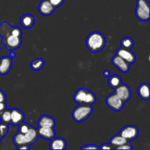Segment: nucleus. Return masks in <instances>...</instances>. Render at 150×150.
Returning a JSON list of instances; mask_svg holds the SVG:
<instances>
[{"label":"nucleus","instance_id":"72a5a7b5","mask_svg":"<svg viewBox=\"0 0 150 150\" xmlns=\"http://www.w3.org/2000/svg\"><path fill=\"white\" fill-rule=\"evenodd\" d=\"M17 149L21 150V149H26V150H29L30 149V145H27V144H22L20 145V146H17Z\"/></svg>","mask_w":150,"mask_h":150},{"label":"nucleus","instance_id":"ddd939ff","mask_svg":"<svg viewBox=\"0 0 150 150\" xmlns=\"http://www.w3.org/2000/svg\"><path fill=\"white\" fill-rule=\"evenodd\" d=\"M38 130V137L46 140H51L53 138L55 137V130L54 127H38L37 128Z\"/></svg>","mask_w":150,"mask_h":150},{"label":"nucleus","instance_id":"f3484780","mask_svg":"<svg viewBox=\"0 0 150 150\" xmlns=\"http://www.w3.org/2000/svg\"><path fill=\"white\" fill-rule=\"evenodd\" d=\"M35 18L31 14H24L20 19V23L24 29H31L35 24Z\"/></svg>","mask_w":150,"mask_h":150},{"label":"nucleus","instance_id":"393cba45","mask_svg":"<svg viewBox=\"0 0 150 150\" xmlns=\"http://www.w3.org/2000/svg\"><path fill=\"white\" fill-rule=\"evenodd\" d=\"M31 127L32 126L29 125V124H27V123H23V122L20 125H18V132L24 134V133H26L31 128Z\"/></svg>","mask_w":150,"mask_h":150},{"label":"nucleus","instance_id":"f03ea898","mask_svg":"<svg viewBox=\"0 0 150 150\" xmlns=\"http://www.w3.org/2000/svg\"><path fill=\"white\" fill-rule=\"evenodd\" d=\"M106 45L105 36L99 32H93L89 34L86 39V45L92 53H98L103 49Z\"/></svg>","mask_w":150,"mask_h":150},{"label":"nucleus","instance_id":"7c9ffc66","mask_svg":"<svg viewBox=\"0 0 150 150\" xmlns=\"http://www.w3.org/2000/svg\"><path fill=\"white\" fill-rule=\"evenodd\" d=\"M6 102V95L4 91L0 89V103Z\"/></svg>","mask_w":150,"mask_h":150},{"label":"nucleus","instance_id":"39448f33","mask_svg":"<svg viewBox=\"0 0 150 150\" xmlns=\"http://www.w3.org/2000/svg\"><path fill=\"white\" fill-rule=\"evenodd\" d=\"M136 16L142 22L149 20V3L147 0H137Z\"/></svg>","mask_w":150,"mask_h":150},{"label":"nucleus","instance_id":"a878e982","mask_svg":"<svg viewBox=\"0 0 150 150\" xmlns=\"http://www.w3.org/2000/svg\"><path fill=\"white\" fill-rule=\"evenodd\" d=\"M8 130H9L8 124L1 122H0V135L1 136V137L3 138L4 136H5L6 135H7Z\"/></svg>","mask_w":150,"mask_h":150},{"label":"nucleus","instance_id":"2f4dec72","mask_svg":"<svg viewBox=\"0 0 150 150\" xmlns=\"http://www.w3.org/2000/svg\"><path fill=\"white\" fill-rule=\"evenodd\" d=\"M99 149H112V147L110 145V144H103L100 146L99 147Z\"/></svg>","mask_w":150,"mask_h":150},{"label":"nucleus","instance_id":"c9c22d12","mask_svg":"<svg viewBox=\"0 0 150 150\" xmlns=\"http://www.w3.org/2000/svg\"><path fill=\"white\" fill-rule=\"evenodd\" d=\"M10 57H11L12 59L14 58V57H16V53H14V52H13V51H10Z\"/></svg>","mask_w":150,"mask_h":150},{"label":"nucleus","instance_id":"a211bd4d","mask_svg":"<svg viewBox=\"0 0 150 150\" xmlns=\"http://www.w3.org/2000/svg\"><path fill=\"white\" fill-rule=\"evenodd\" d=\"M38 127H55V120L54 118L48 115H42L40 117L38 120Z\"/></svg>","mask_w":150,"mask_h":150},{"label":"nucleus","instance_id":"2eb2a0df","mask_svg":"<svg viewBox=\"0 0 150 150\" xmlns=\"http://www.w3.org/2000/svg\"><path fill=\"white\" fill-rule=\"evenodd\" d=\"M11 111V122L10 124L13 125H18L24 120V114L21 110L18 108H13Z\"/></svg>","mask_w":150,"mask_h":150},{"label":"nucleus","instance_id":"20e7f679","mask_svg":"<svg viewBox=\"0 0 150 150\" xmlns=\"http://www.w3.org/2000/svg\"><path fill=\"white\" fill-rule=\"evenodd\" d=\"M93 111L92 105H79L72 111V117L76 122H82L85 121Z\"/></svg>","mask_w":150,"mask_h":150},{"label":"nucleus","instance_id":"b1692460","mask_svg":"<svg viewBox=\"0 0 150 150\" xmlns=\"http://www.w3.org/2000/svg\"><path fill=\"white\" fill-rule=\"evenodd\" d=\"M0 120L2 122L10 124L11 122V111L10 110L6 109L0 114Z\"/></svg>","mask_w":150,"mask_h":150},{"label":"nucleus","instance_id":"7ed1b4c3","mask_svg":"<svg viewBox=\"0 0 150 150\" xmlns=\"http://www.w3.org/2000/svg\"><path fill=\"white\" fill-rule=\"evenodd\" d=\"M73 100L79 105H93L96 102V96L86 88H81L76 92Z\"/></svg>","mask_w":150,"mask_h":150},{"label":"nucleus","instance_id":"6e6552de","mask_svg":"<svg viewBox=\"0 0 150 150\" xmlns=\"http://www.w3.org/2000/svg\"><path fill=\"white\" fill-rule=\"evenodd\" d=\"M117 55L122 58L123 59L125 60L127 62L131 64L136 62V57L134 53L131 51V49H127L124 48H120L117 51Z\"/></svg>","mask_w":150,"mask_h":150},{"label":"nucleus","instance_id":"0eeeda50","mask_svg":"<svg viewBox=\"0 0 150 150\" xmlns=\"http://www.w3.org/2000/svg\"><path fill=\"white\" fill-rule=\"evenodd\" d=\"M139 133V129L135 125H127L120 130L119 134L125 139L127 142L135 140L138 137Z\"/></svg>","mask_w":150,"mask_h":150},{"label":"nucleus","instance_id":"6ab92c4d","mask_svg":"<svg viewBox=\"0 0 150 150\" xmlns=\"http://www.w3.org/2000/svg\"><path fill=\"white\" fill-rule=\"evenodd\" d=\"M138 94L142 100H149V84L143 83L138 87Z\"/></svg>","mask_w":150,"mask_h":150},{"label":"nucleus","instance_id":"cd10ccee","mask_svg":"<svg viewBox=\"0 0 150 150\" xmlns=\"http://www.w3.org/2000/svg\"><path fill=\"white\" fill-rule=\"evenodd\" d=\"M49 1L56 9L57 7H59L64 3V0H49Z\"/></svg>","mask_w":150,"mask_h":150},{"label":"nucleus","instance_id":"1a4fd4ad","mask_svg":"<svg viewBox=\"0 0 150 150\" xmlns=\"http://www.w3.org/2000/svg\"><path fill=\"white\" fill-rule=\"evenodd\" d=\"M114 90H115L114 93L124 102L129 100L131 98V90L127 85L122 83Z\"/></svg>","mask_w":150,"mask_h":150},{"label":"nucleus","instance_id":"c85d7f7f","mask_svg":"<svg viewBox=\"0 0 150 150\" xmlns=\"http://www.w3.org/2000/svg\"><path fill=\"white\" fill-rule=\"evenodd\" d=\"M133 146L130 144V142H127V143L124 144L122 146H119V147L117 148V149H133Z\"/></svg>","mask_w":150,"mask_h":150},{"label":"nucleus","instance_id":"473e14b6","mask_svg":"<svg viewBox=\"0 0 150 150\" xmlns=\"http://www.w3.org/2000/svg\"><path fill=\"white\" fill-rule=\"evenodd\" d=\"M7 109V104L6 102L0 103V114L3 112L4 111Z\"/></svg>","mask_w":150,"mask_h":150},{"label":"nucleus","instance_id":"dca6fc26","mask_svg":"<svg viewBox=\"0 0 150 150\" xmlns=\"http://www.w3.org/2000/svg\"><path fill=\"white\" fill-rule=\"evenodd\" d=\"M66 146H67V143H66V141L64 139L60 137H54L51 140L49 149L64 150L66 149Z\"/></svg>","mask_w":150,"mask_h":150},{"label":"nucleus","instance_id":"bb28decb","mask_svg":"<svg viewBox=\"0 0 150 150\" xmlns=\"http://www.w3.org/2000/svg\"><path fill=\"white\" fill-rule=\"evenodd\" d=\"M12 34L15 36L22 37V31L18 26H13L12 27Z\"/></svg>","mask_w":150,"mask_h":150},{"label":"nucleus","instance_id":"c756f323","mask_svg":"<svg viewBox=\"0 0 150 150\" xmlns=\"http://www.w3.org/2000/svg\"><path fill=\"white\" fill-rule=\"evenodd\" d=\"M81 149H98L99 147L95 144H87L81 148Z\"/></svg>","mask_w":150,"mask_h":150},{"label":"nucleus","instance_id":"4468645a","mask_svg":"<svg viewBox=\"0 0 150 150\" xmlns=\"http://www.w3.org/2000/svg\"><path fill=\"white\" fill-rule=\"evenodd\" d=\"M38 134L36 128L31 127V128L23 134V143L24 144L31 145L33 144L38 140Z\"/></svg>","mask_w":150,"mask_h":150},{"label":"nucleus","instance_id":"4be33fe9","mask_svg":"<svg viewBox=\"0 0 150 150\" xmlns=\"http://www.w3.org/2000/svg\"><path fill=\"white\" fill-rule=\"evenodd\" d=\"M44 60L42 59H35L31 62V68L34 71H39L43 67Z\"/></svg>","mask_w":150,"mask_h":150},{"label":"nucleus","instance_id":"f257e3e1","mask_svg":"<svg viewBox=\"0 0 150 150\" xmlns=\"http://www.w3.org/2000/svg\"><path fill=\"white\" fill-rule=\"evenodd\" d=\"M12 27L7 22L3 21L0 24V37L1 42L7 50L13 51L17 49L22 43V37L15 36L12 34Z\"/></svg>","mask_w":150,"mask_h":150},{"label":"nucleus","instance_id":"f704fd0d","mask_svg":"<svg viewBox=\"0 0 150 150\" xmlns=\"http://www.w3.org/2000/svg\"><path fill=\"white\" fill-rule=\"evenodd\" d=\"M103 75L104 77L108 78L110 76H111V72L108 70H104L103 73Z\"/></svg>","mask_w":150,"mask_h":150},{"label":"nucleus","instance_id":"423d86ee","mask_svg":"<svg viewBox=\"0 0 150 150\" xmlns=\"http://www.w3.org/2000/svg\"><path fill=\"white\" fill-rule=\"evenodd\" d=\"M106 105L114 111H120L123 108L125 105L124 101L122 100L115 93L108 95L105 99Z\"/></svg>","mask_w":150,"mask_h":150},{"label":"nucleus","instance_id":"f8f14e48","mask_svg":"<svg viewBox=\"0 0 150 150\" xmlns=\"http://www.w3.org/2000/svg\"><path fill=\"white\" fill-rule=\"evenodd\" d=\"M13 66V60L10 57L0 58V75L5 76L10 71Z\"/></svg>","mask_w":150,"mask_h":150},{"label":"nucleus","instance_id":"9b49d317","mask_svg":"<svg viewBox=\"0 0 150 150\" xmlns=\"http://www.w3.org/2000/svg\"><path fill=\"white\" fill-rule=\"evenodd\" d=\"M112 64L118 69L119 70H120L122 73H127L130 70V65L128 62L125 61V60L123 59L122 58H121L120 57H119L118 55H114L113 57L112 60Z\"/></svg>","mask_w":150,"mask_h":150},{"label":"nucleus","instance_id":"aec40b11","mask_svg":"<svg viewBox=\"0 0 150 150\" xmlns=\"http://www.w3.org/2000/svg\"><path fill=\"white\" fill-rule=\"evenodd\" d=\"M127 142H128L125 139H124L122 136L118 134L115 135V136L111 138V140H110V145L112 147V149H117V147L122 146V145L127 143Z\"/></svg>","mask_w":150,"mask_h":150},{"label":"nucleus","instance_id":"9d476101","mask_svg":"<svg viewBox=\"0 0 150 150\" xmlns=\"http://www.w3.org/2000/svg\"><path fill=\"white\" fill-rule=\"evenodd\" d=\"M54 10L55 7L51 4L49 0H42L38 5V11L43 16H51Z\"/></svg>","mask_w":150,"mask_h":150},{"label":"nucleus","instance_id":"5701e85b","mask_svg":"<svg viewBox=\"0 0 150 150\" xmlns=\"http://www.w3.org/2000/svg\"><path fill=\"white\" fill-rule=\"evenodd\" d=\"M122 48H127V49H131L134 45V41L130 37H125L123 39H122L120 42Z\"/></svg>","mask_w":150,"mask_h":150},{"label":"nucleus","instance_id":"412c9836","mask_svg":"<svg viewBox=\"0 0 150 150\" xmlns=\"http://www.w3.org/2000/svg\"><path fill=\"white\" fill-rule=\"evenodd\" d=\"M108 78H109L108 80V85L114 89H117L119 86H120L122 83V78L120 76H117V75H112V76H110Z\"/></svg>","mask_w":150,"mask_h":150},{"label":"nucleus","instance_id":"e433bc0d","mask_svg":"<svg viewBox=\"0 0 150 150\" xmlns=\"http://www.w3.org/2000/svg\"><path fill=\"white\" fill-rule=\"evenodd\" d=\"M1 139H2V137H1V135H0V142H1Z\"/></svg>","mask_w":150,"mask_h":150}]
</instances>
